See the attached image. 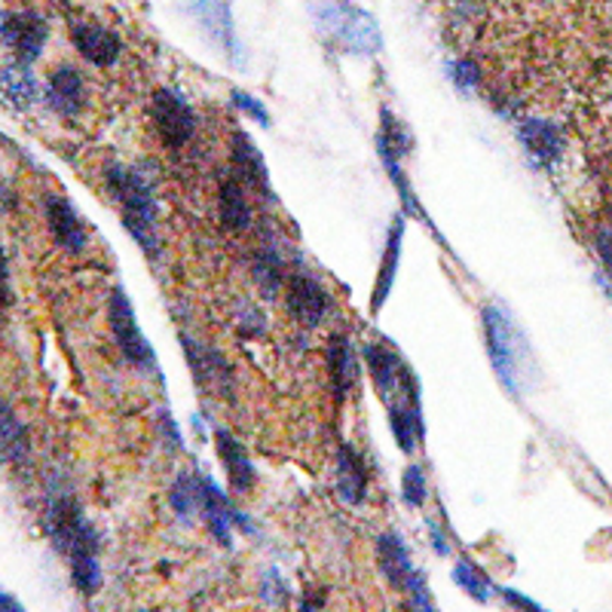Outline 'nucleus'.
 Returning <instances> with one entry per match:
<instances>
[{
	"mask_svg": "<svg viewBox=\"0 0 612 612\" xmlns=\"http://www.w3.org/2000/svg\"><path fill=\"white\" fill-rule=\"evenodd\" d=\"M193 13L200 15V22L209 31L212 37L224 53L236 56L240 53V43H236V34H233V19H230V7L227 3H218V0H200L193 7Z\"/></svg>",
	"mask_w": 612,
	"mask_h": 612,
	"instance_id": "4be33fe9",
	"label": "nucleus"
},
{
	"mask_svg": "<svg viewBox=\"0 0 612 612\" xmlns=\"http://www.w3.org/2000/svg\"><path fill=\"white\" fill-rule=\"evenodd\" d=\"M0 612H22V603L10 598V594H3V591H0Z\"/></svg>",
	"mask_w": 612,
	"mask_h": 612,
	"instance_id": "c9c22d12",
	"label": "nucleus"
},
{
	"mask_svg": "<svg viewBox=\"0 0 612 612\" xmlns=\"http://www.w3.org/2000/svg\"><path fill=\"white\" fill-rule=\"evenodd\" d=\"M286 307L288 313H291V319H298L300 325H322V319L327 315L325 288L319 286L313 276L294 272L286 282Z\"/></svg>",
	"mask_w": 612,
	"mask_h": 612,
	"instance_id": "9d476101",
	"label": "nucleus"
},
{
	"mask_svg": "<svg viewBox=\"0 0 612 612\" xmlns=\"http://www.w3.org/2000/svg\"><path fill=\"white\" fill-rule=\"evenodd\" d=\"M108 322H111V334H114L120 353H123L135 368L142 370L157 368L154 349H151V343L144 341L142 327H138V322H135V310H132V303H129L123 288H116L114 294H111V303H108Z\"/></svg>",
	"mask_w": 612,
	"mask_h": 612,
	"instance_id": "7ed1b4c3",
	"label": "nucleus"
},
{
	"mask_svg": "<svg viewBox=\"0 0 612 612\" xmlns=\"http://www.w3.org/2000/svg\"><path fill=\"white\" fill-rule=\"evenodd\" d=\"M365 490H368V466L356 447L343 444L337 450V493L343 502L358 505L365 499Z\"/></svg>",
	"mask_w": 612,
	"mask_h": 612,
	"instance_id": "aec40b11",
	"label": "nucleus"
},
{
	"mask_svg": "<svg viewBox=\"0 0 612 612\" xmlns=\"http://www.w3.org/2000/svg\"><path fill=\"white\" fill-rule=\"evenodd\" d=\"M218 218L230 233H243L252 227V205L240 181H224L218 190Z\"/></svg>",
	"mask_w": 612,
	"mask_h": 612,
	"instance_id": "5701e85b",
	"label": "nucleus"
},
{
	"mask_svg": "<svg viewBox=\"0 0 612 612\" xmlns=\"http://www.w3.org/2000/svg\"><path fill=\"white\" fill-rule=\"evenodd\" d=\"M240 327H243L245 334H264V315L257 313V310H248Z\"/></svg>",
	"mask_w": 612,
	"mask_h": 612,
	"instance_id": "72a5a7b5",
	"label": "nucleus"
},
{
	"mask_svg": "<svg viewBox=\"0 0 612 612\" xmlns=\"http://www.w3.org/2000/svg\"><path fill=\"white\" fill-rule=\"evenodd\" d=\"M68 560H71L74 588H77L84 598H92V594L101 588L99 552H77V555H71Z\"/></svg>",
	"mask_w": 612,
	"mask_h": 612,
	"instance_id": "393cba45",
	"label": "nucleus"
},
{
	"mask_svg": "<svg viewBox=\"0 0 612 612\" xmlns=\"http://www.w3.org/2000/svg\"><path fill=\"white\" fill-rule=\"evenodd\" d=\"M108 187H111V197L123 214L126 230L135 236V243L142 245L144 255H157V200H154V190L144 181L142 171L111 166Z\"/></svg>",
	"mask_w": 612,
	"mask_h": 612,
	"instance_id": "f257e3e1",
	"label": "nucleus"
},
{
	"mask_svg": "<svg viewBox=\"0 0 612 612\" xmlns=\"http://www.w3.org/2000/svg\"><path fill=\"white\" fill-rule=\"evenodd\" d=\"M43 212H46V224L53 230V240H56L65 252L80 255L86 248V227L80 221V214L74 212V205L62 193H49L43 202Z\"/></svg>",
	"mask_w": 612,
	"mask_h": 612,
	"instance_id": "ddd939ff",
	"label": "nucleus"
},
{
	"mask_svg": "<svg viewBox=\"0 0 612 612\" xmlns=\"http://www.w3.org/2000/svg\"><path fill=\"white\" fill-rule=\"evenodd\" d=\"M151 111H154V126H157L159 142L166 144V147L178 151V147H185V144L193 138V132H197V116H193L190 104H187L178 92L159 89L157 96H154Z\"/></svg>",
	"mask_w": 612,
	"mask_h": 612,
	"instance_id": "0eeeda50",
	"label": "nucleus"
},
{
	"mask_svg": "<svg viewBox=\"0 0 612 612\" xmlns=\"http://www.w3.org/2000/svg\"><path fill=\"white\" fill-rule=\"evenodd\" d=\"M450 77H454V84L459 89H471V86H478V68L471 65L469 58H459L450 65Z\"/></svg>",
	"mask_w": 612,
	"mask_h": 612,
	"instance_id": "7c9ffc66",
	"label": "nucleus"
},
{
	"mask_svg": "<svg viewBox=\"0 0 612 612\" xmlns=\"http://www.w3.org/2000/svg\"><path fill=\"white\" fill-rule=\"evenodd\" d=\"M233 104L240 108V111H245L248 116H255L260 126H270V114H267V108L260 104L257 99H252V96H245V92H240V89H233Z\"/></svg>",
	"mask_w": 612,
	"mask_h": 612,
	"instance_id": "c756f323",
	"label": "nucleus"
},
{
	"mask_svg": "<svg viewBox=\"0 0 612 612\" xmlns=\"http://www.w3.org/2000/svg\"><path fill=\"white\" fill-rule=\"evenodd\" d=\"M518 138H521V144L527 147L530 157L536 159L539 166L557 163L560 151H564L560 132H557V126H552L548 120H524V123L518 126Z\"/></svg>",
	"mask_w": 612,
	"mask_h": 612,
	"instance_id": "f3484780",
	"label": "nucleus"
},
{
	"mask_svg": "<svg viewBox=\"0 0 612 612\" xmlns=\"http://www.w3.org/2000/svg\"><path fill=\"white\" fill-rule=\"evenodd\" d=\"M169 502L178 518H190V514L197 512V509H200V499H197V478L181 475V478L175 481V487H171Z\"/></svg>",
	"mask_w": 612,
	"mask_h": 612,
	"instance_id": "cd10ccee",
	"label": "nucleus"
},
{
	"mask_svg": "<svg viewBox=\"0 0 612 612\" xmlns=\"http://www.w3.org/2000/svg\"><path fill=\"white\" fill-rule=\"evenodd\" d=\"M454 579L459 588H466V594L475 600H490V582H487V576L481 570H478V564H471V560H456L454 567Z\"/></svg>",
	"mask_w": 612,
	"mask_h": 612,
	"instance_id": "bb28decb",
	"label": "nucleus"
},
{
	"mask_svg": "<svg viewBox=\"0 0 612 612\" xmlns=\"http://www.w3.org/2000/svg\"><path fill=\"white\" fill-rule=\"evenodd\" d=\"M230 157H233V166L236 171L243 175V181L260 190L267 200H272V190H270V171H267V163L264 157L257 154V147L248 142V135L243 132H236L233 135V142H230Z\"/></svg>",
	"mask_w": 612,
	"mask_h": 612,
	"instance_id": "a211bd4d",
	"label": "nucleus"
},
{
	"mask_svg": "<svg viewBox=\"0 0 612 612\" xmlns=\"http://www.w3.org/2000/svg\"><path fill=\"white\" fill-rule=\"evenodd\" d=\"M481 322H485V341H487V356L493 361V370L502 380V386L509 392H518V358H514V349H518V334H514L512 322L505 319L502 310L497 307H485L481 310Z\"/></svg>",
	"mask_w": 612,
	"mask_h": 612,
	"instance_id": "20e7f679",
	"label": "nucleus"
},
{
	"mask_svg": "<svg viewBox=\"0 0 612 612\" xmlns=\"http://www.w3.org/2000/svg\"><path fill=\"white\" fill-rule=\"evenodd\" d=\"M255 279L267 300H272L279 294L282 279H286V267H282V257L276 255L272 248H264V252L255 257Z\"/></svg>",
	"mask_w": 612,
	"mask_h": 612,
	"instance_id": "a878e982",
	"label": "nucleus"
},
{
	"mask_svg": "<svg viewBox=\"0 0 612 612\" xmlns=\"http://www.w3.org/2000/svg\"><path fill=\"white\" fill-rule=\"evenodd\" d=\"M41 99V84L37 77L29 71V65H19L0 74V104L10 111H25L34 101Z\"/></svg>",
	"mask_w": 612,
	"mask_h": 612,
	"instance_id": "6ab92c4d",
	"label": "nucleus"
},
{
	"mask_svg": "<svg viewBox=\"0 0 612 612\" xmlns=\"http://www.w3.org/2000/svg\"><path fill=\"white\" fill-rule=\"evenodd\" d=\"M327 370H331V383H334L337 399H346V392L358 380V358L353 353V343L341 334L331 337V346H327Z\"/></svg>",
	"mask_w": 612,
	"mask_h": 612,
	"instance_id": "412c9836",
	"label": "nucleus"
},
{
	"mask_svg": "<svg viewBox=\"0 0 612 612\" xmlns=\"http://www.w3.org/2000/svg\"><path fill=\"white\" fill-rule=\"evenodd\" d=\"M84 99V77L74 71L71 65H58L56 71L49 74V84H46V104H49L56 114L74 116L80 114Z\"/></svg>",
	"mask_w": 612,
	"mask_h": 612,
	"instance_id": "4468645a",
	"label": "nucleus"
},
{
	"mask_svg": "<svg viewBox=\"0 0 612 612\" xmlns=\"http://www.w3.org/2000/svg\"><path fill=\"white\" fill-rule=\"evenodd\" d=\"M46 533L56 545L58 552L71 557L77 552H99V539L96 530L86 524L80 505L68 497H58L49 502L46 509Z\"/></svg>",
	"mask_w": 612,
	"mask_h": 612,
	"instance_id": "f03ea898",
	"label": "nucleus"
},
{
	"mask_svg": "<svg viewBox=\"0 0 612 612\" xmlns=\"http://www.w3.org/2000/svg\"><path fill=\"white\" fill-rule=\"evenodd\" d=\"M197 499H200L202 518H205V524H209V530H212L218 542L230 545V530H233V524H240L245 533L255 530L245 521V514L236 512V509L230 505V499L224 497V493L214 487L212 478H205V475H197Z\"/></svg>",
	"mask_w": 612,
	"mask_h": 612,
	"instance_id": "1a4fd4ad",
	"label": "nucleus"
},
{
	"mask_svg": "<svg viewBox=\"0 0 612 612\" xmlns=\"http://www.w3.org/2000/svg\"><path fill=\"white\" fill-rule=\"evenodd\" d=\"M598 255L600 260H603V267L612 272V221H607V224L598 230Z\"/></svg>",
	"mask_w": 612,
	"mask_h": 612,
	"instance_id": "2f4dec72",
	"label": "nucleus"
},
{
	"mask_svg": "<svg viewBox=\"0 0 612 612\" xmlns=\"http://www.w3.org/2000/svg\"><path fill=\"white\" fill-rule=\"evenodd\" d=\"M10 303V270H7V255L0 248V307Z\"/></svg>",
	"mask_w": 612,
	"mask_h": 612,
	"instance_id": "473e14b6",
	"label": "nucleus"
},
{
	"mask_svg": "<svg viewBox=\"0 0 612 612\" xmlns=\"http://www.w3.org/2000/svg\"><path fill=\"white\" fill-rule=\"evenodd\" d=\"M185 343V356L190 361V374L193 380L205 389V392H214V396H224L227 399L233 392V368L227 365V358L221 356L212 346H202V343L190 341V337H181Z\"/></svg>",
	"mask_w": 612,
	"mask_h": 612,
	"instance_id": "6e6552de",
	"label": "nucleus"
},
{
	"mask_svg": "<svg viewBox=\"0 0 612 612\" xmlns=\"http://www.w3.org/2000/svg\"><path fill=\"white\" fill-rule=\"evenodd\" d=\"M46 37H49V25L43 15L31 10L0 13V41L7 43V49L13 53L19 65H31L41 56Z\"/></svg>",
	"mask_w": 612,
	"mask_h": 612,
	"instance_id": "39448f33",
	"label": "nucleus"
},
{
	"mask_svg": "<svg viewBox=\"0 0 612 612\" xmlns=\"http://www.w3.org/2000/svg\"><path fill=\"white\" fill-rule=\"evenodd\" d=\"M71 43L89 65H99V68H111L123 53V43L114 31L96 25V22H74Z\"/></svg>",
	"mask_w": 612,
	"mask_h": 612,
	"instance_id": "9b49d317",
	"label": "nucleus"
},
{
	"mask_svg": "<svg viewBox=\"0 0 612 612\" xmlns=\"http://www.w3.org/2000/svg\"><path fill=\"white\" fill-rule=\"evenodd\" d=\"M365 361H368L370 377H374V386H377V396L383 399V404H392L399 399L401 386H404L408 365L386 343H368L365 346Z\"/></svg>",
	"mask_w": 612,
	"mask_h": 612,
	"instance_id": "f8f14e48",
	"label": "nucleus"
},
{
	"mask_svg": "<svg viewBox=\"0 0 612 612\" xmlns=\"http://www.w3.org/2000/svg\"><path fill=\"white\" fill-rule=\"evenodd\" d=\"M377 555H380V570H383V576L389 579L392 588H399V591H411L416 607H432L426 598L423 572L413 570L411 552H408V545H404L396 533H383V536H377Z\"/></svg>",
	"mask_w": 612,
	"mask_h": 612,
	"instance_id": "423d86ee",
	"label": "nucleus"
},
{
	"mask_svg": "<svg viewBox=\"0 0 612 612\" xmlns=\"http://www.w3.org/2000/svg\"><path fill=\"white\" fill-rule=\"evenodd\" d=\"M502 600H505V603H512V607H524V610H539V607H536L533 600L521 598V594H514L512 588H505V591H502Z\"/></svg>",
	"mask_w": 612,
	"mask_h": 612,
	"instance_id": "f704fd0d",
	"label": "nucleus"
},
{
	"mask_svg": "<svg viewBox=\"0 0 612 612\" xmlns=\"http://www.w3.org/2000/svg\"><path fill=\"white\" fill-rule=\"evenodd\" d=\"M214 444H218V456H221V463H224V469H227L230 487H233L236 493H248V490L255 487L257 475L243 444L236 442L230 432H224V429L214 432Z\"/></svg>",
	"mask_w": 612,
	"mask_h": 612,
	"instance_id": "dca6fc26",
	"label": "nucleus"
},
{
	"mask_svg": "<svg viewBox=\"0 0 612 612\" xmlns=\"http://www.w3.org/2000/svg\"><path fill=\"white\" fill-rule=\"evenodd\" d=\"M401 236H404V221H396L392 230H389V240H386V255H383V260H380V276H377V288H374V303H370V310H374V313L383 307V300L389 298V288H392V282H396Z\"/></svg>",
	"mask_w": 612,
	"mask_h": 612,
	"instance_id": "b1692460",
	"label": "nucleus"
},
{
	"mask_svg": "<svg viewBox=\"0 0 612 612\" xmlns=\"http://www.w3.org/2000/svg\"><path fill=\"white\" fill-rule=\"evenodd\" d=\"M29 459V429L22 426V420L15 416V411L7 401H0V463H7L10 469H25Z\"/></svg>",
	"mask_w": 612,
	"mask_h": 612,
	"instance_id": "2eb2a0df",
	"label": "nucleus"
},
{
	"mask_svg": "<svg viewBox=\"0 0 612 612\" xmlns=\"http://www.w3.org/2000/svg\"><path fill=\"white\" fill-rule=\"evenodd\" d=\"M401 499L411 509H420L426 502V475H423V466H408L404 469V475H401Z\"/></svg>",
	"mask_w": 612,
	"mask_h": 612,
	"instance_id": "c85d7f7f",
	"label": "nucleus"
}]
</instances>
